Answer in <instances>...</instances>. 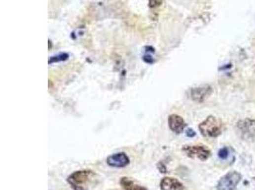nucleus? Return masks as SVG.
<instances>
[{
  "label": "nucleus",
  "instance_id": "nucleus-1",
  "mask_svg": "<svg viewBox=\"0 0 255 190\" xmlns=\"http://www.w3.org/2000/svg\"><path fill=\"white\" fill-rule=\"evenodd\" d=\"M224 129V125L222 121L215 116L210 115L207 119H205L199 125V131L205 137L215 138L222 134Z\"/></svg>",
  "mask_w": 255,
  "mask_h": 190
},
{
  "label": "nucleus",
  "instance_id": "nucleus-2",
  "mask_svg": "<svg viewBox=\"0 0 255 190\" xmlns=\"http://www.w3.org/2000/svg\"><path fill=\"white\" fill-rule=\"evenodd\" d=\"M94 176V171L90 169L77 170L67 178V182L74 190H88L87 186Z\"/></svg>",
  "mask_w": 255,
  "mask_h": 190
},
{
  "label": "nucleus",
  "instance_id": "nucleus-3",
  "mask_svg": "<svg viewBox=\"0 0 255 190\" xmlns=\"http://www.w3.org/2000/svg\"><path fill=\"white\" fill-rule=\"evenodd\" d=\"M237 132L245 141H255V120L243 119L236 124Z\"/></svg>",
  "mask_w": 255,
  "mask_h": 190
},
{
  "label": "nucleus",
  "instance_id": "nucleus-4",
  "mask_svg": "<svg viewBox=\"0 0 255 190\" xmlns=\"http://www.w3.org/2000/svg\"><path fill=\"white\" fill-rule=\"evenodd\" d=\"M241 179L242 176L240 173L236 171L228 172L219 180L216 189L217 190H236Z\"/></svg>",
  "mask_w": 255,
  "mask_h": 190
},
{
  "label": "nucleus",
  "instance_id": "nucleus-5",
  "mask_svg": "<svg viewBox=\"0 0 255 190\" xmlns=\"http://www.w3.org/2000/svg\"><path fill=\"white\" fill-rule=\"evenodd\" d=\"M182 151L186 154L187 157L192 159H199L201 161L208 160L211 155L210 149L205 146H182Z\"/></svg>",
  "mask_w": 255,
  "mask_h": 190
},
{
  "label": "nucleus",
  "instance_id": "nucleus-6",
  "mask_svg": "<svg viewBox=\"0 0 255 190\" xmlns=\"http://www.w3.org/2000/svg\"><path fill=\"white\" fill-rule=\"evenodd\" d=\"M211 93H212V88L209 85L196 87V88H191L188 91L189 98L197 103L205 102V100L208 97H210Z\"/></svg>",
  "mask_w": 255,
  "mask_h": 190
},
{
  "label": "nucleus",
  "instance_id": "nucleus-7",
  "mask_svg": "<svg viewBox=\"0 0 255 190\" xmlns=\"http://www.w3.org/2000/svg\"><path fill=\"white\" fill-rule=\"evenodd\" d=\"M106 163L108 165L113 166V167H124L126 165H128L130 163V159L128 158V156L123 153V152H119V153H115L112 154L110 156L107 157Z\"/></svg>",
  "mask_w": 255,
  "mask_h": 190
},
{
  "label": "nucleus",
  "instance_id": "nucleus-8",
  "mask_svg": "<svg viewBox=\"0 0 255 190\" xmlns=\"http://www.w3.org/2000/svg\"><path fill=\"white\" fill-rule=\"evenodd\" d=\"M168 126H169V129L171 130V132H173L176 134H180L185 129L186 124H185L183 118L181 117L180 115L171 114L168 117Z\"/></svg>",
  "mask_w": 255,
  "mask_h": 190
},
{
  "label": "nucleus",
  "instance_id": "nucleus-9",
  "mask_svg": "<svg viewBox=\"0 0 255 190\" xmlns=\"http://www.w3.org/2000/svg\"><path fill=\"white\" fill-rule=\"evenodd\" d=\"M161 190H183L184 187L175 178L172 177H165L160 184Z\"/></svg>",
  "mask_w": 255,
  "mask_h": 190
},
{
  "label": "nucleus",
  "instance_id": "nucleus-10",
  "mask_svg": "<svg viewBox=\"0 0 255 190\" xmlns=\"http://www.w3.org/2000/svg\"><path fill=\"white\" fill-rule=\"evenodd\" d=\"M120 186L124 190H148L145 187L137 184L135 181H133L131 178L128 177H122L120 181Z\"/></svg>",
  "mask_w": 255,
  "mask_h": 190
},
{
  "label": "nucleus",
  "instance_id": "nucleus-11",
  "mask_svg": "<svg viewBox=\"0 0 255 190\" xmlns=\"http://www.w3.org/2000/svg\"><path fill=\"white\" fill-rule=\"evenodd\" d=\"M69 58V54L66 53H62L60 54H57L55 56H52L49 59V64H53V63H58V62H62V61H66Z\"/></svg>",
  "mask_w": 255,
  "mask_h": 190
},
{
  "label": "nucleus",
  "instance_id": "nucleus-12",
  "mask_svg": "<svg viewBox=\"0 0 255 190\" xmlns=\"http://www.w3.org/2000/svg\"><path fill=\"white\" fill-rule=\"evenodd\" d=\"M230 147H223V148H221L220 150H219V152H218V156H219V158L220 159H222V160H225V159H227L228 158V156L230 155Z\"/></svg>",
  "mask_w": 255,
  "mask_h": 190
},
{
  "label": "nucleus",
  "instance_id": "nucleus-13",
  "mask_svg": "<svg viewBox=\"0 0 255 190\" xmlns=\"http://www.w3.org/2000/svg\"><path fill=\"white\" fill-rule=\"evenodd\" d=\"M186 135L188 136V137H193V136H195V132L194 131H192V130H188L187 132H186Z\"/></svg>",
  "mask_w": 255,
  "mask_h": 190
}]
</instances>
